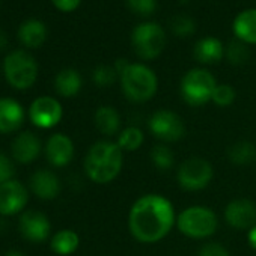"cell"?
<instances>
[{"mask_svg":"<svg viewBox=\"0 0 256 256\" xmlns=\"http://www.w3.org/2000/svg\"><path fill=\"white\" fill-rule=\"evenodd\" d=\"M29 200L28 188L16 180L6 181L0 186V214L14 216L20 212Z\"/></svg>","mask_w":256,"mask_h":256,"instance_id":"obj_11","label":"cell"},{"mask_svg":"<svg viewBox=\"0 0 256 256\" xmlns=\"http://www.w3.org/2000/svg\"><path fill=\"white\" fill-rule=\"evenodd\" d=\"M54 88H56L58 94L65 96V98L76 96L82 89V77L76 70L65 68L56 76Z\"/></svg>","mask_w":256,"mask_h":256,"instance_id":"obj_22","label":"cell"},{"mask_svg":"<svg viewBox=\"0 0 256 256\" xmlns=\"http://www.w3.org/2000/svg\"><path fill=\"white\" fill-rule=\"evenodd\" d=\"M247 241H248L250 247L256 250V224H254L253 228H250V229H248V234H247Z\"/></svg>","mask_w":256,"mask_h":256,"instance_id":"obj_35","label":"cell"},{"mask_svg":"<svg viewBox=\"0 0 256 256\" xmlns=\"http://www.w3.org/2000/svg\"><path fill=\"white\" fill-rule=\"evenodd\" d=\"M174 205L160 194H145L139 198L128 214V229L132 235L146 244L163 240L175 223Z\"/></svg>","mask_w":256,"mask_h":256,"instance_id":"obj_1","label":"cell"},{"mask_svg":"<svg viewBox=\"0 0 256 256\" xmlns=\"http://www.w3.org/2000/svg\"><path fill=\"white\" fill-rule=\"evenodd\" d=\"M18 40L28 48H38L47 40V26L36 18L26 20L18 28Z\"/></svg>","mask_w":256,"mask_h":256,"instance_id":"obj_20","label":"cell"},{"mask_svg":"<svg viewBox=\"0 0 256 256\" xmlns=\"http://www.w3.org/2000/svg\"><path fill=\"white\" fill-rule=\"evenodd\" d=\"M6 256H24V254L22 252H18V250H11V252L6 253Z\"/></svg>","mask_w":256,"mask_h":256,"instance_id":"obj_37","label":"cell"},{"mask_svg":"<svg viewBox=\"0 0 256 256\" xmlns=\"http://www.w3.org/2000/svg\"><path fill=\"white\" fill-rule=\"evenodd\" d=\"M126 6L140 17H150L157 11V0H126Z\"/></svg>","mask_w":256,"mask_h":256,"instance_id":"obj_30","label":"cell"},{"mask_svg":"<svg viewBox=\"0 0 256 256\" xmlns=\"http://www.w3.org/2000/svg\"><path fill=\"white\" fill-rule=\"evenodd\" d=\"M193 56L202 65H212L224 58V47L220 40L214 36H206L196 42L193 48Z\"/></svg>","mask_w":256,"mask_h":256,"instance_id":"obj_17","label":"cell"},{"mask_svg":"<svg viewBox=\"0 0 256 256\" xmlns=\"http://www.w3.org/2000/svg\"><path fill=\"white\" fill-rule=\"evenodd\" d=\"M46 156L48 158V162L56 166V168H62L66 166L72 157H74V145L72 140L65 136V134H53L46 146Z\"/></svg>","mask_w":256,"mask_h":256,"instance_id":"obj_14","label":"cell"},{"mask_svg":"<svg viewBox=\"0 0 256 256\" xmlns=\"http://www.w3.org/2000/svg\"><path fill=\"white\" fill-rule=\"evenodd\" d=\"M52 2H53V5L59 11H62V12H72V11H76L80 6L82 0H52Z\"/></svg>","mask_w":256,"mask_h":256,"instance_id":"obj_34","label":"cell"},{"mask_svg":"<svg viewBox=\"0 0 256 256\" xmlns=\"http://www.w3.org/2000/svg\"><path fill=\"white\" fill-rule=\"evenodd\" d=\"M232 30L238 41L244 44H256V8L240 12L232 24Z\"/></svg>","mask_w":256,"mask_h":256,"instance_id":"obj_19","label":"cell"},{"mask_svg":"<svg viewBox=\"0 0 256 256\" xmlns=\"http://www.w3.org/2000/svg\"><path fill=\"white\" fill-rule=\"evenodd\" d=\"M216 86V78L210 71L193 68L181 80V95L190 106H204L211 101Z\"/></svg>","mask_w":256,"mask_h":256,"instance_id":"obj_7","label":"cell"},{"mask_svg":"<svg viewBox=\"0 0 256 256\" xmlns=\"http://www.w3.org/2000/svg\"><path fill=\"white\" fill-rule=\"evenodd\" d=\"M229 160L235 164H248L256 160V146L250 142H236L229 148Z\"/></svg>","mask_w":256,"mask_h":256,"instance_id":"obj_25","label":"cell"},{"mask_svg":"<svg viewBox=\"0 0 256 256\" xmlns=\"http://www.w3.org/2000/svg\"><path fill=\"white\" fill-rule=\"evenodd\" d=\"M30 186L34 193L44 200H50L58 198L59 192H60V182L59 178L50 172V170H38L34 174L32 180H30Z\"/></svg>","mask_w":256,"mask_h":256,"instance_id":"obj_18","label":"cell"},{"mask_svg":"<svg viewBox=\"0 0 256 256\" xmlns=\"http://www.w3.org/2000/svg\"><path fill=\"white\" fill-rule=\"evenodd\" d=\"M124 151L114 142L100 140L90 146L84 158V170L96 184L112 182L124 164Z\"/></svg>","mask_w":256,"mask_h":256,"instance_id":"obj_2","label":"cell"},{"mask_svg":"<svg viewBox=\"0 0 256 256\" xmlns=\"http://www.w3.org/2000/svg\"><path fill=\"white\" fill-rule=\"evenodd\" d=\"M95 125L104 136L119 134L120 130V116L116 108L110 106H101L95 112Z\"/></svg>","mask_w":256,"mask_h":256,"instance_id":"obj_21","label":"cell"},{"mask_svg":"<svg viewBox=\"0 0 256 256\" xmlns=\"http://www.w3.org/2000/svg\"><path fill=\"white\" fill-rule=\"evenodd\" d=\"M119 80L124 95L133 102L151 100L158 89L156 72L144 64H130L122 71Z\"/></svg>","mask_w":256,"mask_h":256,"instance_id":"obj_3","label":"cell"},{"mask_svg":"<svg viewBox=\"0 0 256 256\" xmlns=\"http://www.w3.org/2000/svg\"><path fill=\"white\" fill-rule=\"evenodd\" d=\"M14 174H16V170H14L11 160L6 156L0 154V186L6 181H11Z\"/></svg>","mask_w":256,"mask_h":256,"instance_id":"obj_32","label":"cell"},{"mask_svg":"<svg viewBox=\"0 0 256 256\" xmlns=\"http://www.w3.org/2000/svg\"><path fill=\"white\" fill-rule=\"evenodd\" d=\"M118 77H119L118 71L114 70V66L110 65H98L92 72V80L100 88L113 84L118 80Z\"/></svg>","mask_w":256,"mask_h":256,"instance_id":"obj_28","label":"cell"},{"mask_svg":"<svg viewBox=\"0 0 256 256\" xmlns=\"http://www.w3.org/2000/svg\"><path fill=\"white\" fill-rule=\"evenodd\" d=\"M6 46H8V36H6V34L2 29H0V52L5 50Z\"/></svg>","mask_w":256,"mask_h":256,"instance_id":"obj_36","label":"cell"},{"mask_svg":"<svg viewBox=\"0 0 256 256\" xmlns=\"http://www.w3.org/2000/svg\"><path fill=\"white\" fill-rule=\"evenodd\" d=\"M250 52L247 48V46L242 41H232L229 42V46L224 48V58L229 60V64L232 65H242L248 60Z\"/></svg>","mask_w":256,"mask_h":256,"instance_id":"obj_27","label":"cell"},{"mask_svg":"<svg viewBox=\"0 0 256 256\" xmlns=\"http://www.w3.org/2000/svg\"><path fill=\"white\" fill-rule=\"evenodd\" d=\"M30 120L40 128H52L62 119V106L52 96L36 98L29 110Z\"/></svg>","mask_w":256,"mask_h":256,"instance_id":"obj_10","label":"cell"},{"mask_svg":"<svg viewBox=\"0 0 256 256\" xmlns=\"http://www.w3.org/2000/svg\"><path fill=\"white\" fill-rule=\"evenodd\" d=\"M78 244H80V238L71 229L59 230L52 238V250L54 253H58V254H62V256H66V254L74 253L77 250Z\"/></svg>","mask_w":256,"mask_h":256,"instance_id":"obj_23","label":"cell"},{"mask_svg":"<svg viewBox=\"0 0 256 256\" xmlns=\"http://www.w3.org/2000/svg\"><path fill=\"white\" fill-rule=\"evenodd\" d=\"M132 46L134 53L144 60H152L158 58L166 47L164 29L152 22L138 24L132 34Z\"/></svg>","mask_w":256,"mask_h":256,"instance_id":"obj_5","label":"cell"},{"mask_svg":"<svg viewBox=\"0 0 256 256\" xmlns=\"http://www.w3.org/2000/svg\"><path fill=\"white\" fill-rule=\"evenodd\" d=\"M24 110L12 98H0V133L17 132L23 125Z\"/></svg>","mask_w":256,"mask_h":256,"instance_id":"obj_15","label":"cell"},{"mask_svg":"<svg viewBox=\"0 0 256 256\" xmlns=\"http://www.w3.org/2000/svg\"><path fill=\"white\" fill-rule=\"evenodd\" d=\"M41 154V140L34 133H22L12 144V156L20 163H32Z\"/></svg>","mask_w":256,"mask_h":256,"instance_id":"obj_16","label":"cell"},{"mask_svg":"<svg viewBox=\"0 0 256 256\" xmlns=\"http://www.w3.org/2000/svg\"><path fill=\"white\" fill-rule=\"evenodd\" d=\"M150 132L154 138L163 142H176L184 138L186 125L184 120L172 110H157L148 120Z\"/></svg>","mask_w":256,"mask_h":256,"instance_id":"obj_9","label":"cell"},{"mask_svg":"<svg viewBox=\"0 0 256 256\" xmlns=\"http://www.w3.org/2000/svg\"><path fill=\"white\" fill-rule=\"evenodd\" d=\"M199 256H230L229 252L218 242H208L199 250Z\"/></svg>","mask_w":256,"mask_h":256,"instance_id":"obj_33","label":"cell"},{"mask_svg":"<svg viewBox=\"0 0 256 256\" xmlns=\"http://www.w3.org/2000/svg\"><path fill=\"white\" fill-rule=\"evenodd\" d=\"M145 136L139 126H126L118 136V146L122 151H138L144 145Z\"/></svg>","mask_w":256,"mask_h":256,"instance_id":"obj_24","label":"cell"},{"mask_svg":"<svg viewBox=\"0 0 256 256\" xmlns=\"http://www.w3.org/2000/svg\"><path fill=\"white\" fill-rule=\"evenodd\" d=\"M176 180H178L180 187L184 190H188V192L202 190L212 180V166L200 157L187 158L180 166Z\"/></svg>","mask_w":256,"mask_h":256,"instance_id":"obj_8","label":"cell"},{"mask_svg":"<svg viewBox=\"0 0 256 256\" xmlns=\"http://www.w3.org/2000/svg\"><path fill=\"white\" fill-rule=\"evenodd\" d=\"M151 162H152V164L158 170L166 172V170H169L174 166L175 157H174V152H172V150L169 146H166V145H156L151 150Z\"/></svg>","mask_w":256,"mask_h":256,"instance_id":"obj_26","label":"cell"},{"mask_svg":"<svg viewBox=\"0 0 256 256\" xmlns=\"http://www.w3.org/2000/svg\"><path fill=\"white\" fill-rule=\"evenodd\" d=\"M235 100V90L229 84H217L212 94L211 101L218 107H228Z\"/></svg>","mask_w":256,"mask_h":256,"instance_id":"obj_31","label":"cell"},{"mask_svg":"<svg viewBox=\"0 0 256 256\" xmlns=\"http://www.w3.org/2000/svg\"><path fill=\"white\" fill-rule=\"evenodd\" d=\"M224 218L235 229H250L256 224V204L248 199H235L226 205Z\"/></svg>","mask_w":256,"mask_h":256,"instance_id":"obj_12","label":"cell"},{"mask_svg":"<svg viewBox=\"0 0 256 256\" xmlns=\"http://www.w3.org/2000/svg\"><path fill=\"white\" fill-rule=\"evenodd\" d=\"M4 72L12 88L29 89L36 82L38 64L28 52L14 50L4 60Z\"/></svg>","mask_w":256,"mask_h":256,"instance_id":"obj_4","label":"cell"},{"mask_svg":"<svg viewBox=\"0 0 256 256\" xmlns=\"http://www.w3.org/2000/svg\"><path fill=\"white\" fill-rule=\"evenodd\" d=\"M170 29H172V32H174L176 36L186 38V36L193 35V32L196 30V23H194V20H193L192 17L182 16V14H181V16L174 17L172 24H170Z\"/></svg>","mask_w":256,"mask_h":256,"instance_id":"obj_29","label":"cell"},{"mask_svg":"<svg viewBox=\"0 0 256 256\" xmlns=\"http://www.w3.org/2000/svg\"><path fill=\"white\" fill-rule=\"evenodd\" d=\"M176 224L186 236L204 240L216 234L218 220L214 211L206 206H190L178 216Z\"/></svg>","mask_w":256,"mask_h":256,"instance_id":"obj_6","label":"cell"},{"mask_svg":"<svg viewBox=\"0 0 256 256\" xmlns=\"http://www.w3.org/2000/svg\"><path fill=\"white\" fill-rule=\"evenodd\" d=\"M50 222L40 211H28L20 217V232L32 242H41L50 235Z\"/></svg>","mask_w":256,"mask_h":256,"instance_id":"obj_13","label":"cell"}]
</instances>
